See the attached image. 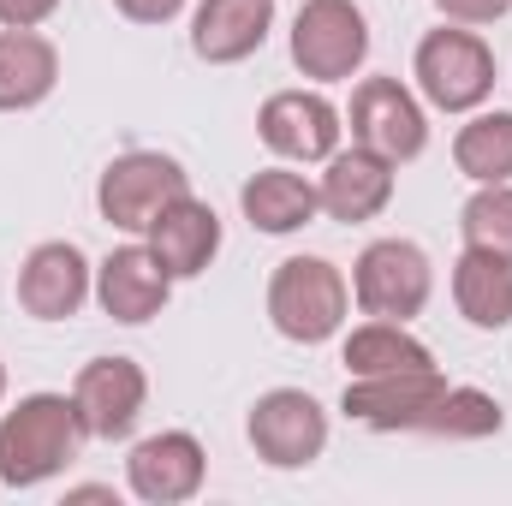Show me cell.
<instances>
[{"instance_id": "6da1fadb", "label": "cell", "mask_w": 512, "mask_h": 506, "mask_svg": "<svg viewBox=\"0 0 512 506\" xmlns=\"http://www.w3.org/2000/svg\"><path fill=\"white\" fill-rule=\"evenodd\" d=\"M84 417L72 393H24L0 417V483L6 489H36L60 477L84 453Z\"/></svg>"}, {"instance_id": "7a4b0ae2", "label": "cell", "mask_w": 512, "mask_h": 506, "mask_svg": "<svg viewBox=\"0 0 512 506\" xmlns=\"http://www.w3.org/2000/svg\"><path fill=\"white\" fill-rule=\"evenodd\" d=\"M352 280L328 256H286L268 274V322L292 346H322L346 328Z\"/></svg>"}, {"instance_id": "3957f363", "label": "cell", "mask_w": 512, "mask_h": 506, "mask_svg": "<svg viewBox=\"0 0 512 506\" xmlns=\"http://www.w3.org/2000/svg\"><path fill=\"white\" fill-rule=\"evenodd\" d=\"M411 78L423 90L429 108L441 114H477L495 96V48L471 30V24H441L417 42L411 54Z\"/></svg>"}, {"instance_id": "277c9868", "label": "cell", "mask_w": 512, "mask_h": 506, "mask_svg": "<svg viewBox=\"0 0 512 506\" xmlns=\"http://www.w3.org/2000/svg\"><path fill=\"white\" fill-rule=\"evenodd\" d=\"M370 60V18L358 0H304L292 18V66L316 84H346Z\"/></svg>"}, {"instance_id": "5b68a950", "label": "cell", "mask_w": 512, "mask_h": 506, "mask_svg": "<svg viewBox=\"0 0 512 506\" xmlns=\"http://www.w3.org/2000/svg\"><path fill=\"white\" fill-rule=\"evenodd\" d=\"M185 191H191V173H185L173 155H161V149H126V155H114V161L102 167V179H96V209H102V221L120 227V233H149V221H155L173 197H185Z\"/></svg>"}, {"instance_id": "8992f818", "label": "cell", "mask_w": 512, "mask_h": 506, "mask_svg": "<svg viewBox=\"0 0 512 506\" xmlns=\"http://www.w3.org/2000/svg\"><path fill=\"white\" fill-rule=\"evenodd\" d=\"M429 292H435V262L411 239H376L352 262V298L364 316L411 322V316H423Z\"/></svg>"}, {"instance_id": "52a82bcc", "label": "cell", "mask_w": 512, "mask_h": 506, "mask_svg": "<svg viewBox=\"0 0 512 506\" xmlns=\"http://www.w3.org/2000/svg\"><path fill=\"white\" fill-rule=\"evenodd\" d=\"M245 435H251V447H256L262 465H274V471H304V465H316V459L328 453V411H322V399L304 393V387H268L251 405Z\"/></svg>"}, {"instance_id": "ba28073f", "label": "cell", "mask_w": 512, "mask_h": 506, "mask_svg": "<svg viewBox=\"0 0 512 506\" xmlns=\"http://www.w3.org/2000/svg\"><path fill=\"white\" fill-rule=\"evenodd\" d=\"M346 131H352V143L387 155L393 167H399V161H417V155L429 149V114H423V102H417L399 78H364V84L352 90Z\"/></svg>"}, {"instance_id": "9c48e42d", "label": "cell", "mask_w": 512, "mask_h": 506, "mask_svg": "<svg viewBox=\"0 0 512 506\" xmlns=\"http://www.w3.org/2000/svg\"><path fill=\"white\" fill-rule=\"evenodd\" d=\"M209 483V453L191 429H161V435H143L126 459V489L143 506H179L197 501Z\"/></svg>"}, {"instance_id": "30bf717a", "label": "cell", "mask_w": 512, "mask_h": 506, "mask_svg": "<svg viewBox=\"0 0 512 506\" xmlns=\"http://www.w3.org/2000/svg\"><path fill=\"white\" fill-rule=\"evenodd\" d=\"M441 364H429V370H393V376H352L346 381V393H340V411L352 417V423H364V429H376V435H417L423 429V417H429V405L441 399Z\"/></svg>"}, {"instance_id": "8fae6325", "label": "cell", "mask_w": 512, "mask_h": 506, "mask_svg": "<svg viewBox=\"0 0 512 506\" xmlns=\"http://www.w3.org/2000/svg\"><path fill=\"white\" fill-rule=\"evenodd\" d=\"M256 137L286 161H328L346 137V114L322 90H274L256 108Z\"/></svg>"}, {"instance_id": "7c38bea8", "label": "cell", "mask_w": 512, "mask_h": 506, "mask_svg": "<svg viewBox=\"0 0 512 506\" xmlns=\"http://www.w3.org/2000/svg\"><path fill=\"white\" fill-rule=\"evenodd\" d=\"M72 405L90 441H126L149 405V376L131 358H90L72 381Z\"/></svg>"}, {"instance_id": "4fadbf2b", "label": "cell", "mask_w": 512, "mask_h": 506, "mask_svg": "<svg viewBox=\"0 0 512 506\" xmlns=\"http://www.w3.org/2000/svg\"><path fill=\"white\" fill-rule=\"evenodd\" d=\"M90 292H96V268H90V256L78 251L72 239H42L36 251L24 256V268H18V304L36 322L78 316Z\"/></svg>"}, {"instance_id": "5bb4252c", "label": "cell", "mask_w": 512, "mask_h": 506, "mask_svg": "<svg viewBox=\"0 0 512 506\" xmlns=\"http://www.w3.org/2000/svg\"><path fill=\"white\" fill-rule=\"evenodd\" d=\"M322 167H328V173H322L316 197H322V215H328V221L358 227V221H376L387 203H393L399 167H393L387 155H376V149L352 143V149H334Z\"/></svg>"}, {"instance_id": "9a60e30c", "label": "cell", "mask_w": 512, "mask_h": 506, "mask_svg": "<svg viewBox=\"0 0 512 506\" xmlns=\"http://www.w3.org/2000/svg\"><path fill=\"white\" fill-rule=\"evenodd\" d=\"M173 298V274L155 262L149 245H120L96 262V304L126 322V328H143L149 316H161Z\"/></svg>"}, {"instance_id": "2e32d148", "label": "cell", "mask_w": 512, "mask_h": 506, "mask_svg": "<svg viewBox=\"0 0 512 506\" xmlns=\"http://www.w3.org/2000/svg\"><path fill=\"white\" fill-rule=\"evenodd\" d=\"M143 245L155 251V262H161L173 280H197V274L221 256V215H215L197 191H185V197H173V203L149 221Z\"/></svg>"}, {"instance_id": "e0dca14e", "label": "cell", "mask_w": 512, "mask_h": 506, "mask_svg": "<svg viewBox=\"0 0 512 506\" xmlns=\"http://www.w3.org/2000/svg\"><path fill=\"white\" fill-rule=\"evenodd\" d=\"M274 30V0H203L191 12V54L209 66H239Z\"/></svg>"}, {"instance_id": "ac0fdd59", "label": "cell", "mask_w": 512, "mask_h": 506, "mask_svg": "<svg viewBox=\"0 0 512 506\" xmlns=\"http://www.w3.org/2000/svg\"><path fill=\"white\" fill-rule=\"evenodd\" d=\"M239 209H245V221H251L256 233L286 239V233H304V227L322 215V197H316V185H310L304 173H292V167H262V173L245 179Z\"/></svg>"}, {"instance_id": "d6986e66", "label": "cell", "mask_w": 512, "mask_h": 506, "mask_svg": "<svg viewBox=\"0 0 512 506\" xmlns=\"http://www.w3.org/2000/svg\"><path fill=\"white\" fill-rule=\"evenodd\" d=\"M60 84V48L42 30H0V114L42 108Z\"/></svg>"}, {"instance_id": "ffe728a7", "label": "cell", "mask_w": 512, "mask_h": 506, "mask_svg": "<svg viewBox=\"0 0 512 506\" xmlns=\"http://www.w3.org/2000/svg\"><path fill=\"white\" fill-rule=\"evenodd\" d=\"M453 304L471 328L483 334H501L512 322V262L495 251H477L465 245L459 262H453Z\"/></svg>"}, {"instance_id": "44dd1931", "label": "cell", "mask_w": 512, "mask_h": 506, "mask_svg": "<svg viewBox=\"0 0 512 506\" xmlns=\"http://www.w3.org/2000/svg\"><path fill=\"white\" fill-rule=\"evenodd\" d=\"M340 364H346V376H393V370H429L435 352H429L405 322L370 316V322H358V328L340 340Z\"/></svg>"}, {"instance_id": "7402d4cb", "label": "cell", "mask_w": 512, "mask_h": 506, "mask_svg": "<svg viewBox=\"0 0 512 506\" xmlns=\"http://www.w3.org/2000/svg\"><path fill=\"white\" fill-rule=\"evenodd\" d=\"M453 167L471 185H512V114L507 108H477L453 131Z\"/></svg>"}, {"instance_id": "603a6c76", "label": "cell", "mask_w": 512, "mask_h": 506, "mask_svg": "<svg viewBox=\"0 0 512 506\" xmlns=\"http://www.w3.org/2000/svg\"><path fill=\"white\" fill-rule=\"evenodd\" d=\"M501 423H507V411H501V399L495 393H483V387H441V399L429 405V417H423V429L417 435H447V441H489V435H501Z\"/></svg>"}, {"instance_id": "cb8c5ba5", "label": "cell", "mask_w": 512, "mask_h": 506, "mask_svg": "<svg viewBox=\"0 0 512 506\" xmlns=\"http://www.w3.org/2000/svg\"><path fill=\"white\" fill-rule=\"evenodd\" d=\"M459 233H465V245L512 262V185H477L459 209Z\"/></svg>"}, {"instance_id": "d4e9b609", "label": "cell", "mask_w": 512, "mask_h": 506, "mask_svg": "<svg viewBox=\"0 0 512 506\" xmlns=\"http://www.w3.org/2000/svg\"><path fill=\"white\" fill-rule=\"evenodd\" d=\"M60 0H0V30H42Z\"/></svg>"}, {"instance_id": "484cf974", "label": "cell", "mask_w": 512, "mask_h": 506, "mask_svg": "<svg viewBox=\"0 0 512 506\" xmlns=\"http://www.w3.org/2000/svg\"><path fill=\"white\" fill-rule=\"evenodd\" d=\"M435 6L447 24H495L512 12V0H435Z\"/></svg>"}, {"instance_id": "4316f807", "label": "cell", "mask_w": 512, "mask_h": 506, "mask_svg": "<svg viewBox=\"0 0 512 506\" xmlns=\"http://www.w3.org/2000/svg\"><path fill=\"white\" fill-rule=\"evenodd\" d=\"M114 12L131 24H173L185 12V0H114Z\"/></svg>"}, {"instance_id": "83f0119b", "label": "cell", "mask_w": 512, "mask_h": 506, "mask_svg": "<svg viewBox=\"0 0 512 506\" xmlns=\"http://www.w3.org/2000/svg\"><path fill=\"white\" fill-rule=\"evenodd\" d=\"M66 501H120V495L102 489V483H84V489H66Z\"/></svg>"}, {"instance_id": "f1b7e54d", "label": "cell", "mask_w": 512, "mask_h": 506, "mask_svg": "<svg viewBox=\"0 0 512 506\" xmlns=\"http://www.w3.org/2000/svg\"><path fill=\"white\" fill-rule=\"evenodd\" d=\"M0 399H6V364H0Z\"/></svg>"}]
</instances>
